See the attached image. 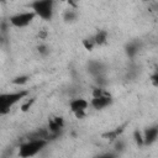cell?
<instances>
[{
	"mask_svg": "<svg viewBox=\"0 0 158 158\" xmlns=\"http://www.w3.org/2000/svg\"><path fill=\"white\" fill-rule=\"evenodd\" d=\"M30 7L36 14V16L41 17L44 21H49L53 17L54 2L52 0H37V1L31 2Z\"/></svg>",
	"mask_w": 158,
	"mask_h": 158,
	"instance_id": "cell-3",
	"label": "cell"
},
{
	"mask_svg": "<svg viewBox=\"0 0 158 158\" xmlns=\"http://www.w3.org/2000/svg\"><path fill=\"white\" fill-rule=\"evenodd\" d=\"M89 106V102L83 98H75L69 102V107L77 118H83L85 116V111Z\"/></svg>",
	"mask_w": 158,
	"mask_h": 158,
	"instance_id": "cell-5",
	"label": "cell"
},
{
	"mask_svg": "<svg viewBox=\"0 0 158 158\" xmlns=\"http://www.w3.org/2000/svg\"><path fill=\"white\" fill-rule=\"evenodd\" d=\"M36 101V98H31V99H27L22 105H21V111H23V112H26V111H28L30 109H31V106L33 105V102Z\"/></svg>",
	"mask_w": 158,
	"mask_h": 158,
	"instance_id": "cell-15",
	"label": "cell"
},
{
	"mask_svg": "<svg viewBox=\"0 0 158 158\" xmlns=\"http://www.w3.org/2000/svg\"><path fill=\"white\" fill-rule=\"evenodd\" d=\"M125 127H126V123L116 127L115 130H111V131H107V132L102 133V137L106 138V139H109V141H116L120 137V135L125 131Z\"/></svg>",
	"mask_w": 158,
	"mask_h": 158,
	"instance_id": "cell-8",
	"label": "cell"
},
{
	"mask_svg": "<svg viewBox=\"0 0 158 158\" xmlns=\"http://www.w3.org/2000/svg\"><path fill=\"white\" fill-rule=\"evenodd\" d=\"M48 141L46 139H27L25 143L20 144L19 147V156L21 158H31L36 156L38 152L42 151L43 147H46Z\"/></svg>",
	"mask_w": 158,
	"mask_h": 158,
	"instance_id": "cell-2",
	"label": "cell"
},
{
	"mask_svg": "<svg viewBox=\"0 0 158 158\" xmlns=\"http://www.w3.org/2000/svg\"><path fill=\"white\" fill-rule=\"evenodd\" d=\"M125 148V143L120 139V138H117L116 141H115V149L116 151H122Z\"/></svg>",
	"mask_w": 158,
	"mask_h": 158,
	"instance_id": "cell-18",
	"label": "cell"
},
{
	"mask_svg": "<svg viewBox=\"0 0 158 158\" xmlns=\"http://www.w3.org/2000/svg\"><path fill=\"white\" fill-rule=\"evenodd\" d=\"M111 102H112V99H111L110 94L107 93V94H105V95H102V96L93 98L91 101H90V105H91L94 109H96V110H101V109H104V107L111 105Z\"/></svg>",
	"mask_w": 158,
	"mask_h": 158,
	"instance_id": "cell-6",
	"label": "cell"
},
{
	"mask_svg": "<svg viewBox=\"0 0 158 158\" xmlns=\"http://www.w3.org/2000/svg\"><path fill=\"white\" fill-rule=\"evenodd\" d=\"M28 95L27 90H20L14 93H6L0 95V114L5 115L10 111V109L22 99H25Z\"/></svg>",
	"mask_w": 158,
	"mask_h": 158,
	"instance_id": "cell-1",
	"label": "cell"
},
{
	"mask_svg": "<svg viewBox=\"0 0 158 158\" xmlns=\"http://www.w3.org/2000/svg\"><path fill=\"white\" fill-rule=\"evenodd\" d=\"M133 137H135V142H136L138 146H144L143 133H141L139 131H135V133H133Z\"/></svg>",
	"mask_w": 158,
	"mask_h": 158,
	"instance_id": "cell-16",
	"label": "cell"
},
{
	"mask_svg": "<svg viewBox=\"0 0 158 158\" xmlns=\"http://www.w3.org/2000/svg\"><path fill=\"white\" fill-rule=\"evenodd\" d=\"M35 17H36V14H35L33 11L19 12V14H16V15L10 16L9 22H10L14 27L21 28V27H26V26H28V25L33 21Z\"/></svg>",
	"mask_w": 158,
	"mask_h": 158,
	"instance_id": "cell-4",
	"label": "cell"
},
{
	"mask_svg": "<svg viewBox=\"0 0 158 158\" xmlns=\"http://www.w3.org/2000/svg\"><path fill=\"white\" fill-rule=\"evenodd\" d=\"M83 46H84V48H85V49H88V51H93V48L96 46L95 40H94V36H93V37H89V38L83 40Z\"/></svg>",
	"mask_w": 158,
	"mask_h": 158,
	"instance_id": "cell-12",
	"label": "cell"
},
{
	"mask_svg": "<svg viewBox=\"0 0 158 158\" xmlns=\"http://www.w3.org/2000/svg\"><path fill=\"white\" fill-rule=\"evenodd\" d=\"M157 138H158V126H152V127H148L144 130V132H143L144 146L152 144Z\"/></svg>",
	"mask_w": 158,
	"mask_h": 158,
	"instance_id": "cell-7",
	"label": "cell"
},
{
	"mask_svg": "<svg viewBox=\"0 0 158 158\" xmlns=\"http://www.w3.org/2000/svg\"><path fill=\"white\" fill-rule=\"evenodd\" d=\"M63 19L65 21H74L77 19V12L74 11V9H68V10H65V12L63 15Z\"/></svg>",
	"mask_w": 158,
	"mask_h": 158,
	"instance_id": "cell-13",
	"label": "cell"
},
{
	"mask_svg": "<svg viewBox=\"0 0 158 158\" xmlns=\"http://www.w3.org/2000/svg\"><path fill=\"white\" fill-rule=\"evenodd\" d=\"M30 77L28 75H20V77H16L15 79H12V84L15 85H23L28 81Z\"/></svg>",
	"mask_w": 158,
	"mask_h": 158,
	"instance_id": "cell-14",
	"label": "cell"
},
{
	"mask_svg": "<svg viewBox=\"0 0 158 158\" xmlns=\"http://www.w3.org/2000/svg\"><path fill=\"white\" fill-rule=\"evenodd\" d=\"M151 81H152V84L154 86H158V72L151 75Z\"/></svg>",
	"mask_w": 158,
	"mask_h": 158,
	"instance_id": "cell-19",
	"label": "cell"
},
{
	"mask_svg": "<svg viewBox=\"0 0 158 158\" xmlns=\"http://www.w3.org/2000/svg\"><path fill=\"white\" fill-rule=\"evenodd\" d=\"M37 49H38L40 54H42V56H46V54H48V52H49V49H48V47H47L46 44H40V46L37 47Z\"/></svg>",
	"mask_w": 158,
	"mask_h": 158,
	"instance_id": "cell-17",
	"label": "cell"
},
{
	"mask_svg": "<svg viewBox=\"0 0 158 158\" xmlns=\"http://www.w3.org/2000/svg\"><path fill=\"white\" fill-rule=\"evenodd\" d=\"M89 72L96 78L104 74V65L99 62H90L89 64Z\"/></svg>",
	"mask_w": 158,
	"mask_h": 158,
	"instance_id": "cell-9",
	"label": "cell"
},
{
	"mask_svg": "<svg viewBox=\"0 0 158 158\" xmlns=\"http://www.w3.org/2000/svg\"><path fill=\"white\" fill-rule=\"evenodd\" d=\"M94 40L96 46H102L104 43H106L107 41V31L105 30H99L95 35H94Z\"/></svg>",
	"mask_w": 158,
	"mask_h": 158,
	"instance_id": "cell-10",
	"label": "cell"
},
{
	"mask_svg": "<svg viewBox=\"0 0 158 158\" xmlns=\"http://www.w3.org/2000/svg\"><path fill=\"white\" fill-rule=\"evenodd\" d=\"M138 49H139V46L136 43V42H131L126 46V54L130 57V58H133L137 53H138Z\"/></svg>",
	"mask_w": 158,
	"mask_h": 158,
	"instance_id": "cell-11",
	"label": "cell"
},
{
	"mask_svg": "<svg viewBox=\"0 0 158 158\" xmlns=\"http://www.w3.org/2000/svg\"><path fill=\"white\" fill-rule=\"evenodd\" d=\"M96 158H116V154L115 153H104V154L98 156Z\"/></svg>",
	"mask_w": 158,
	"mask_h": 158,
	"instance_id": "cell-20",
	"label": "cell"
},
{
	"mask_svg": "<svg viewBox=\"0 0 158 158\" xmlns=\"http://www.w3.org/2000/svg\"><path fill=\"white\" fill-rule=\"evenodd\" d=\"M38 37H40V40H46L47 38V31L46 30H40Z\"/></svg>",
	"mask_w": 158,
	"mask_h": 158,
	"instance_id": "cell-21",
	"label": "cell"
}]
</instances>
